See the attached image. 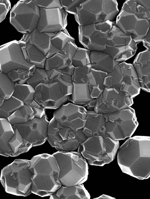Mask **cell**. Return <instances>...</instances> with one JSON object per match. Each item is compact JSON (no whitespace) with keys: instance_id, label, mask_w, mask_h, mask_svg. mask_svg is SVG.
Returning <instances> with one entry per match:
<instances>
[{"instance_id":"1","label":"cell","mask_w":150,"mask_h":199,"mask_svg":"<svg viewBox=\"0 0 150 199\" xmlns=\"http://www.w3.org/2000/svg\"><path fill=\"white\" fill-rule=\"evenodd\" d=\"M118 164L124 173L143 180L150 176V137H130L119 148Z\"/></svg>"},{"instance_id":"2","label":"cell","mask_w":150,"mask_h":199,"mask_svg":"<svg viewBox=\"0 0 150 199\" xmlns=\"http://www.w3.org/2000/svg\"><path fill=\"white\" fill-rule=\"evenodd\" d=\"M31 193L42 197L55 193L62 186L59 170L55 157L48 153L34 156L30 160Z\"/></svg>"},{"instance_id":"3","label":"cell","mask_w":150,"mask_h":199,"mask_svg":"<svg viewBox=\"0 0 150 199\" xmlns=\"http://www.w3.org/2000/svg\"><path fill=\"white\" fill-rule=\"evenodd\" d=\"M59 170V179L62 186L82 184L87 180L88 166L86 159L77 152L58 151L52 154Z\"/></svg>"},{"instance_id":"4","label":"cell","mask_w":150,"mask_h":199,"mask_svg":"<svg viewBox=\"0 0 150 199\" xmlns=\"http://www.w3.org/2000/svg\"><path fill=\"white\" fill-rule=\"evenodd\" d=\"M30 163L29 160L16 159L2 169L0 181L6 193L23 196L31 193Z\"/></svg>"},{"instance_id":"5","label":"cell","mask_w":150,"mask_h":199,"mask_svg":"<svg viewBox=\"0 0 150 199\" xmlns=\"http://www.w3.org/2000/svg\"><path fill=\"white\" fill-rule=\"evenodd\" d=\"M119 147L118 140L100 136L88 137L79 144L78 152L91 165L103 166L115 159Z\"/></svg>"},{"instance_id":"6","label":"cell","mask_w":150,"mask_h":199,"mask_svg":"<svg viewBox=\"0 0 150 199\" xmlns=\"http://www.w3.org/2000/svg\"><path fill=\"white\" fill-rule=\"evenodd\" d=\"M115 0H86L76 8L74 15L79 25L112 21L119 13Z\"/></svg>"},{"instance_id":"7","label":"cell","mask_w":150,"mask_h":199,"mask_svg":"<svg viewBox=\"0 0 150 199\" xmlns=\"http://www.w3.org/2000/svg\"><path fill=\"white\" fill-rule=\"evenodd\" d=\"M103 115L106 132L114 140L119 141L131 137L139 125L134 110L131 107Z\"/></svg>"},{"instance_id":"8","label":"cell","mask_w":150,"mask_h":199,"mask_svg":"<svg viewBox=\"0 0 150 199\" xmlns=\"http://www.w3.org/2000/svg\"><path fill=\"white\" fill-rule=\"evenodd\" d=\"M137 45L131 36L124 33L114 22L108 34L106 49L101 51L116 61L125 62L135 54Z\"/></svg>"},{"instance_id":"9","label":"cell","mask_w":150,"mask_h":199,"mask_svg":"<svg viewBox=\"0 0 150 199\" xmlns=\"http://www.w3.org/2000/svg\"><path fill=\"white\" fill-rule=\"evenodd\" d=\"M40 18V8L34 0H21L10 11V22L18 32L23 34L36 29Z\"/></svg>"},{"instance_id":"10","label":"cell","mask_w":150,"mask_h":199,"mask_svg":"<svg viewBox=\"0 0 150 199\" xmlns=\"http://www.w3.org/2000/svg\"><path fill=\"white\" fill-rule=\"evenodd\" d=\"M113 21L107 20L84 26L79 25L78 38L84 48L91 51L106 49L107 39Z\"/></svg>"},{"instance_id":"11","label":"cell","mask_w":150,"mask_h":199,"mask_svg":"<svg viewBox=\"0 0 150 199\" xmlns=\"http://www.w3.org/2000/svg\"><path fill=\"white\" fill-rule=\"evenodd\" d=\"M35 67L25 59L19 41L13 40L0 46V72L7 74L13 70H30Z\"/></svg>"},{"instance_id":"12","label":"cell","mask_w":150,"mask_h":199,"mask_svg":"<svg viewBox=\"0 0 150 199\" xmlns=\"http://www.w3.org/2000/svg\"><path fill=\"white\" fill-rule=\"evenodd\" d=\"M96 99L93 110L102 114L118 111L131 107L133 104V98L128 94L112 88H105L102 93Z\"/></svg>"},{"instance_id":"13","label":"cell","mask_w":150,"mask_h":199,"mask_svg":"<svg viewBox=\"0 0 150 199\" xmlns=\"http://www.w3.org/2000/svg\"><path fill=\"white\" fill-rule=\"evenodd\" d=\"M115 24L124 33L131 36L136 43L142 42L150 29V20L140 18L135 14L121 9Z\"/></svg>"},{"instance_id":"14","label":"cell","mask_w":150,"mask_h":199,"mask_svg":"<svg viewBox=\"0 0 150 199\" xmlns=\"http://www.w3.org/2000/svg\"><path fill=\"white\" fill-rule=\"evenodd\" d=\"M34 100L45 109H56L69 101L57 82L42 83L35 89Z\"/></svg>"},{"instance_id":"15","label":"cell","mask_w":150,"mask_h":199,"mask_svg":"<svg viewBox=\"0 0 150 199\" xmlns=\"http://www.w3.org/2000/svg\"><path fill=\"white\" fill-rule=\"evenodd\" d=\"M87 112L84 107L69 102L56 109L53 117L62 126L76 131L84 127Z\"/></svg>"},{"instance_id":"16","label":"cell","mask_w":150,"mask_h":199,"mask_svg":"<svg viewBox=\"0 0 150 199\" xmlns=\"http://www.w3.org/2000/svg\"><path fill=\"white\" fill-rule=\"evenodd\" d=\"M49 122L45 114L40 118L34 117L26 123L12 126L17 128L24 139L35 146L42 145L47 140Z\"/></svg>"},{"instance_id":"17","label":"cell","mask_w":150,"mask_h":199,"mask_svg":"<svg viewBox=\"0 0 150 199\" xmlns=\"http://www.w3.org/2000/svg\"><path fill=\"white\" fill-rule=\"evenodd\" d=\"M40 8V18L36 29L40 32L57 33L66 29L68 13L63 8Z\"/></svg>"},{"instance_id":"18","label":"cell","mask_w":150,"mask_h":199,"mask_svg":"<svg viewBox=\"0 0 150 199\" xmlns=\"http://www.w3.org/2000/svg\"><path fill=\"white\" fill-rule=\"evenodd\" d=\"M119 65L122 75L120 90L133 98L139 94L141 89L136 71L131 64L122 62Z\"/></svg>"},{"instance_id":"19","label":"cell","mask_w":150,"mask_h":199,"mask_svg":"<svg viewBox=\"0 0 150 199\" xmlns=\"http://www.w3.org/2000/svg\"><path fill=\"white\" fill-rule=\"evenodd\" d=\"M78 48L75 43L69 42L62 50L47 58L44 68L62 69L71 65L72 58Z\"/></svg>"},{"instance_id":"20","label":"cell","mask_w":150,"mask_h":199,"mask_svg":"<svg viewBox=\"0 0 150 199\" xmlns=\"http://www.w3.org/2000/svg\"><path fill=\"white\" fill-rule=\"evenodd\" d=\"M133 65L137 75L141 88L150 92V50L139 53L135 57Z\"/></svg>"},{"instance_id":"21","label":"cell","mask_w":150,"mask_h":199,"mask_svg":"<svg viewBox=\"0 0 150 199\" xmlns=\"http://www.w3.org/2000/svg\"><path fill=\"white\" fill-rule=\"evenodd\" d=\"M56 33L40 32L36 28L30 33L23 34L21 39L35 46L46 55L50 50L51 39Z\"/></svg>"},{"instance_id":"22","label":"cell","mask_w":150,"mask_h":199,"mask_svg":"<svg viewBox=\"0 0 150 199\" xmlns=\"http://www.w3.org/2000/svg\"><path fill=\"white\" fill-rule=\"evenodd\" d=\"M90 58L92 68L107 73L112 71L120 63L114 60L109 55L101 51H91Z\"/></svg>"},{"instance_id":"23","label":"cell","mask_w":150,"mask_h":199,"mask_svg":"<svg viewBox=\"0 0 150 199\" xmlns=\"http://www.w3.org/2000/svg\"><path fill=\"white\" fill-rule=\"evenodd\" d=\"M90 194L82 184L71 186H62L50 195L51 199H90Z\"/></svg>"},{"instance_id":"24","label":"cell","mask_w":150,"mask_h":199,"mask_svg":"<svg viewBox=\"0 0 150 199\" xmlns=\"http://www.w3.org/2000/svg\"><path fill=\"white\" fill-rule=\"evenodd\" d=\"M71 130L61 125L53 117L48 125L47 140L53 147L54 143H59L69 139L73 138L69 135Z\"/></svg>"},{"instance_id":"25","label":"cell","mask_w":150,"mask_h":199,"mask_svg":"<svg viewBox=\"0 0 150 199\" xmlns=\"http://www.w3.org/2000/svg\"><path fill=\"white\" fill-rule=\"evenodd\" d=\"M105 125V119L103 114L94 110H87L86 121L82 132L87 137L99 135L101 128Z\"/></svg>"},{"instance_id":"26","label":"cell","mask_w":150,"mask_h":199,"mask_svg":"<svg viewBox=\"0 0 150 199\" xmlns=\"http://www.w3.org/2000/svg\"><path fill=\"white\" fill-rule=\"evenodd\" d=\"M19 41L26 60L37 68H44L46 55L33 45L21 39Z\"/></svg>"},{"instance_id":"27","label":"cell","mask_w":150,"mask_h":199,"mask_svg":"<svg viewBox=\"0 0 150 199\" xmlns=\"http://www.w3.org/2000/svg\"><path fill=\"white\" fill-rule=\"evenodd\" d=\"M14 134L12 125L7 119L0 118V155L11 157L12 152L8 142Z\"/></svg>"},{"instance_id":"28","label":"cell","mask_w":150,"mask_h":199,"mask_svg":"<svg viewBox=\"0 0 150 199\" xmlns=\"http://www.w3.org/2000/svg\"><path fill=\"white\" fill-rule=\"evenodd\" d=\"M107 73L91 68L87 74L90 94L92 98L98 97L105 87L103 83Z\"/></svg>"},{"instance_id":"29","label":"cell","mask_w":150,"mask_h":199,"mask_svg":"<svg viewBox=\"0 0 150 199\" xmlns=\"http://www.w3.org/2000/svg\"><path fill=\"white\" fill-rule=\"evenodd\" d=\"M122 9L134 13L140 18L150 20V0H127Z\"/></svg>"},{"instance_id":"30","label":"cell","mask_w":150,"mask_h":199,"mask_svg":"<svg viewBox=\"0 0 150 199\" xmlns=\"http://www.w3.org/2000/svg\"><path fill=\"white\" fill-rule=\"evenodd\" d=\"M72 92L69 100L72 103L83 107L92 100L90 96L88 83H77L72 81Z\"/></svg>"},{"instance_id":"31","label":"cell","mask_w":150,"mask_h":199,"mask_svg":"<svg viewBox=\"0 0 150 199\" xmlns=\"http://www.w3.org/2000/svg\"><path fill=\"white\" fill-rule=\"evenodd\" d=\"M69 41L75 43V39L66 29L56 33L51 39L50 50L46 55L47 58L50 57L62 50Z\"/></svg>"},{"instance_id":"32","label":"cell","mask_w":150,"mask_h":199,"mask_svg":"<svg viewBox=\"0 0 150 199\" xmlns=\"http://www.w3.org/2000/svg\"><path fill=\"white\" fill-rule=\"evenodd\" d=\"M13 127L14 134L8 144L12 152L11 157H15L27 152L33 146L31 143L23 139L17 128Z\"/></svg>"},{"instance_id":"33","label":"cell","mask_w":150,"mask_h":199,"mask_svg":"<svg viewBox=\"0 0 150 199\" xmlns=\"http://www.w3.org/2000/svg\"><path fill=\"white\" fill-rule=\"evenodd\" d=\"M35 90L30 85L15 83L12 96L22 102L24 104L29 105L34 99Z\"/></svg>"},{"instance_id":"34","label":"cell","mask_w":150,"mask_h":199,"mask_svg":"<svg viewBox=\"0 0 150 199\" xmlns=\"http://www.w3.org/2000/svg\"><path fill=\"white\" fill-rule=\"evenodd\" d=\"M34 117L33 111L30 105L24 104L16 111L7 119L12 125L26 123Z\"/></svg>"},{"instance_id":"35","label":"cell","mask_w":150,"mask_h":199,"mask_svg":"<svg viewBox=\"0 0 150 199\" xmlns=\"http://www.w3.org/2000/svg\"><path fill=\"white\" fill-rule=\"evenodd\" d=\"M23 105L22 102L12 96L8 99H4L0 106V118L7 119Z\"/></svg>"},{"instance_id":"36","label":"cell","mask_w":150,"mask_h":199,"mask_svg":"<svg viewBox=\"0 0 150 199\" xmlns=\"http://www.w3.org/2000/svg\"><path fill=\"white\" fill-rule=\"evenodd\" d=\"M122 77L120 67L118 64L112 71L107 73L103 83L105 88H112L120 91Z\"/></svg>"},{"instance_id":"37","label":"cell","mask_w":150,"mask_h":199,"mask_svg":"<svg viewBox=\"0 0 150 199\" xmlns=\"http://www.w3.org/2000/svg\"><path fill=\"white\" fill-rule=\"evenodd\" d=\"M15 83L11 81L7 74L0 72V96L4 99L10 97L13 92Z\"/></svg>"},{"instance_id":"38","label":"cell","mask_w":150,"mask_h":199,"mask_svg":"<svg viewBox=\"0 0 150 199\" xmlns=\"http://www.w3.org/2000/svg\"><path fill=\"white\" fill-rule=\"evenodd\" d=\"M36 67L28 70L20 69L13 70L7 74L11 81L20 84H25L27 80L32 76Z\"/></svg>"},{"instance_id":"39","label":"cell","mask_w":150,"mask_h":199,"mask_svg":"<svg viewBox=\"0 0 150 199\" xmlns=\"http://www.w3.org/2000/svg\"><path fill=\"white\" fill-rule=\"evenodd\" d=\"M50 83L48 76L46 70L44 68H37L32 76L26 81L25 83L30 85L34 88L40 84Z\"/></svg>"},{"instance_id":"40","label":"cell","mask_w":150,"mask_h":199,"mask_svg":"<svg viewBox=\"0 0 150 199\" xmlns=\"http://www.w3.org/2000/svg\"><path fill=\"white\" fill-rule=\"evenodd\" d=\"M91 51L85 48H78L72 59V65L74 67L84 66L91 64Z\"/></svg>"},{"instance_id":"41","label":"cell","mask_w":150,"mask_h":199,"mask_svg":"<svg viewBox=\"0 0 150 199\" xmlns=\"http://www.w3.org/2000/svg\"><path fill=\"white\" fill-rule=\"evenodd\" d=\"M91 68V64L75 67L72 75V81L77 83H88L87 74Z\"/></svg>"},{"instance_id":"42","label":"cell","mask_w":150,"mask_h":199,"mask_svg":"<svg viewBox=\"0 0 150 199\" xmlns=\"http://www.w3.org/2000/svg\"><path fill=\"white\" fill-rule=\"evenodd\" d=\"M79 145L77 139L70 138L59 143H54L53 147L57 151H74L78 149Z\"/></svg>"},{"instance_id":"43","label":"cell","mask_w":150,"mask_h":199,"mask_svg":"<svg viewBox=\"0 0 150 199\" xmlns=\"http://www.w3.org/2000/svg\"><path fill=\"white\" fill-rule=\"evenodd\" d=\"M84 0H60L61 5L67 13L75 15L76 13V8Z\"/></svg>"},{"instance_id":"44","label":"cell","mask_w":150,"mask_h":199,"mask_svg":"<svg viewBox=\"0 0 150 199\" xmlns=\"http://www.w3.org/2000/svg\"><path fill=\"white\" fill-rule=\"evenodd\" d=\"M39 7L46 9L62 8L60 0H34Z\"/></svg>"},{"instance_id":"45","label":"cell","mask_w":150,"mask_h":199,"mask_svg":"<svg viewBox=\"0 0 150 199\" xmlns=\"http://www.w3.org/2000/svg\"><path fill=\"white\" fill-rule=\"evenodd\" d=\"M29 105L33 111L34 117L40 118L45 114V109L34 99Z\"/></svg>"},{"instance_id":"46","label":"cell","mask_w":150,"mask_h":199,"mask_svg":"<svg viewBox=\"0 0 150 199\" xmlns=\"http://www.w3.org/2000/svg\"><path fill=\"white\" fill-rule=\"evenodd\" d=\"M11 8L9 0H0V23L5 19Z\"/></svg>"},{"instance_id":"47","label":"cell","mask_w":150,"mask_h":199,"mask_svg":"<svg viewBox=\"0 0 150 199\" xmlns=\"http://www.w3.org/2000/svg\"><path fill=\"white\" fill-rule=\"evenodd\" d=\"M143 46L147 49L150 50V29L142 41Z\"/></svg>"},{"instance_id":"48","label":"cell","mask_w":150,"mask_h":199,"mask_svg":"<svg viewBox=\"0 0 150 199\" xmlns=\"http://www.w3.org/2000/svg\"><path fill=\"white\" fill-rule=\"evenodd\" d=\"M96 103V98H93L88 102L84 107L87 110H93Z\"/></svg>"},{"instance_id":"49","label":"cell","mask_w":150,"mask_h":199,"mask_svg":"<svg viewBox=\"0 0 150 199\" xmlns=\"http://www.w3.org/2000/svg\"><path fill=\"white\" fill-rule=\"evenodd\" d=\"M94 199H115V198L111 197L109 195L103 194L98 198H94Z\"/></svg>"},{"instance_id":"50","label":"cell","mask_w":150,"mask_h":199,"mask_svg":"<svg viewBox=\"0 0 150 199\" xmlns=\"http://www.w3.org/2000/svg\"><path fill=\"white\" fill-rule=\"evenodd\" d=\"M4 99L0 96V106L2 104Z\"/></svg>"}]
</instances>
